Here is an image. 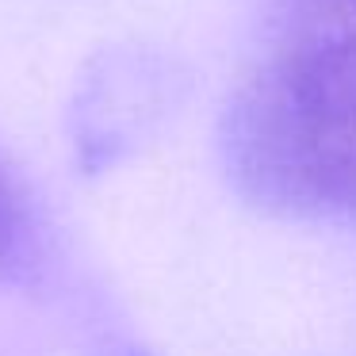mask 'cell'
I'll return each instance as SVG.
<instances>
[{
  "instance_id": "obj_1",
  "label": "cell",
  "mask_w": 356,
  "mask_h": 356,
  "mask_svg": "<svg viewBox=\"0 0 356 356\" xmlns=\"http://www.w3.org/2000/svg\"><path fill=\"white\" fill-rule=\"evenodd\" d=\"M222 157L257 207L356 218V27L257 70L226 111Z\"/></svg>"
},
{
  "instance_id": "obj_2",
  "label": "cell",
  "mask_w": 356,
  "mask_h": 356,
  "mask_svg": "<svg viewBox=\"0 0 356 356\" xmlns=\"http://www.w3.org/2000/svg\"><path fill=\"white\" fill-rule=\"evenodd\" d=\"M24 241H27V211L19 203V192L12 188V180L0 172V268L24 257Z\"/></svg>"
},
{
  "instance_id": "obj_3",
  "label": "cell",
  "mask_w": 356,
  "mask_h": 356,
  "mask_svg": "<svg viewBox=\"0 0 356 356\" xmlns=\"http://www.w3.org/2000/svg\"><path fill=\"white\" fill-rule=\"evenodd\" d=\"M325 4H333V8H341V12H353V16H356V0H325Z\"/></svg>"
},
{
  "instance_id": "obj_4",
  "label": "cell",
  "mask_w": 356,
  "mask_h": 356,
  "mask_svg": "<svg viewBox=\"0 0 356 356\" xmlns=\"http://www.w3.org/2000/svg\"><path fill=\"white\" fill-rule=\"evenodd\" d=\"M138 356H146V353H138Z\"/></svg>"
}]
</instances>
